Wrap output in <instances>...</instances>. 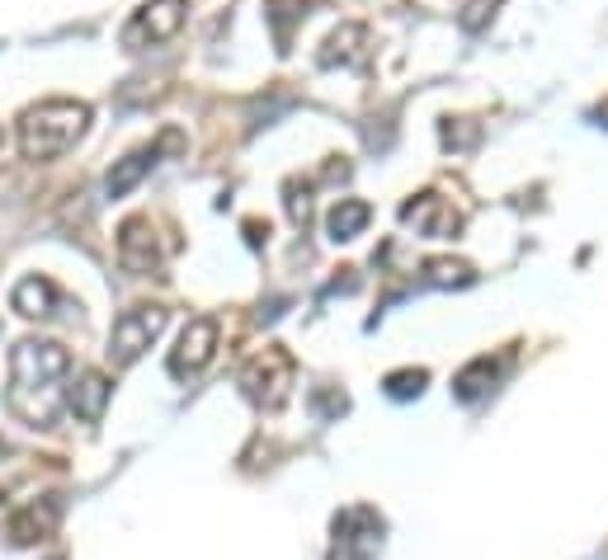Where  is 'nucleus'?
Segmentation results:
<instances>
[{"mask_svg": "<svg viewBox=\"0 0 608 560\" xmlns=\"http://www.w3.org/2000/svg\"><path fill=\"white\" fill-rule=\"evenodd\" d=\"M165 321H170L165 307H133V311H123L119 321H113V329H109V363L113 368H133L137 358L156 344V335L165 329Z\"/></svg>", "mask_w": 608, "mask_h": 560, "instance_id": "obj_4", "label": "nucleus"}, {"mask_svg": "<svg viewBox=\"0 0 608 560\" xmlns=\"http://www.w3.org/2000/svg\"><path fill=\"white\" fill-rule=\"evenodd\" d=\"M57 283L52 278H42V274H28L14 283V293H10V307L24 315V321H48V315H57Z\"/></svg>", "mask_w": 608, "mask_h": 560, "instance_id": "obj_13", "label": "nucleus"}, {"mask_svg": "<svg viewBox=\"0 0 608 560\" xmlns=\"http://www.w3.org/2000/svg\"><path fill=\"white\" fill-rule=\"evenodd\" d=\"M368 217H373V208H368L363 198H339V203L331 208V217H325V232H331L335 246H345V240H353L363 232Z\"/></svg>", "mask_w": 608, "mask_h": 560, "instance_id": "obj_14", "label": "nucleus"}, {"mask_svg": "<svg viewBox=\"0 0 608 560\" xmlns=\"http://www.w3.org/2000/svg\"><path fill=\"white\" fill-rule=\"evenodd\" d=\"M189 20V0H147L133 10L123 24V48H151V42H170Z\"/></svg>", "mask_w": 608, "mask_h": 560, "instance_id": "obj_5", "label": "nucleus"}, {"mask_svg": "<svg viewBox=\"0 0 608 560\" xmlns=\"http://www.w3.org/2000/svg\"><path fill=\"white\" fill-rule=\"evenodd\" d=\"M424 283H434V287H467V283H476V274H472V264H462V260H430V264H424Z\"/></svg>", "mask_w": 608, "mask_h": 560, "instance_id": "obj_17", "label": "nucleus"}, {"mask_svg": "<svg viewBox=\"0 0 608 560\" xmlns=\"http://www.w3.org/2000/svg\"><path fill=\"white\" fill-rule=\"evenodd\" d=\"M363 42H368V28L363 24H345L325 38V52H321V66H353L363 62Z\"/></svg>", "mask_w": 608, "mask_h": 560, "instance_id": "obj_15", "label": "nucleus"}, {"mask_svg": "<svg viewBox=\"0 0 608 560\" xmlns=\"http://www.w3.org/2000/svg\"><path fill=\"white\" fill-rule=\"evenodd\" d=\"M165 147H179V137H175V133H165L161 141H151V147H137V151H127L123 161H119V165H113L109 175H104V194H109V198H123V194H133L137 184H141V179H147L151 170H156V161H161V151H165Z\"/></svg>", "mask_w": 608, "mask_h": 560, "instance_id": "obj_9", "label": "nucleus"}, {"mask_svg": "<svg viewBox=\"0 0 608 560\" xmlns=\"http://www.w3.org/2000/svg\"><path fill=\"white\" fill-rule=\"evenodd\" d=\"M62 519V499H42V505H24L20 513H10L5 527H0V537L10 542V547H34L42 542Z\"/></svg>", "mask_w": 608, "mask_h": 560, "instance_id": "obj_11", "label": "nucleus"}, {"mask_svg": "<svg viewBox=\"0 0 608 560\" xmlns=\"http://www.w3.org/2000/svg\"><path fill=\"white\" fill-rule=\"evenodd\" d=\"M599 119H608V104H604V109H599Z\"/></svg>", "mask_w": 608, "mask_h": 560, "instance_id": "obj_19", "label": "nucleus"}, {"mask_svg": "<svg viewBox=\"0 0 608 560\" xmlns=\"http://www.w3.org/2000/svg\"><path fill=\"white\" fill-rule=\"evenodd\" d=\"M161 236H156L151 217H127L119 226V264L127 274H156L161 269Z\"/></svg>", "mask_w": 608, "mask_h": 560, "instance_id": "obj_8", "label": "nucleus"}, {"mask_svg": "<svg viewBox=\"0 0 608 560\" xmlns=\"http://www.w3.org/2000/svg\"><path fill=\"white\" fill-rule=\"evenodd\" d=\"M424 382H430V372H424V368H401V372H392L382 386H387L392 400H415L424 391Z\"/></svg>", "mask_w": 608, "mask_h": 560, "instance_id": "obj_18", "label": "nucleus"}, {"mask_svg": "<svg viewBox=\"0 0 608 560\" xmlns=\"http://www.w3.org/2000/svg\"><path fill=\"white\" fill-rule=\"evenodd\" d=\"M85 127H90L85 99H38L14 119V141L24 161H57L85 137Z\"/></svg>", "mask_w": 608, "mask_h": 560, "instance_id": "obj_2", "label": "nucleus"}, {"mask_svg": "<svg viewBox=\"0 0 608 560\" xmlns=\"http://www.w3.org/2000/svg\"><path fill=\"white\" fill-rule=\"evenodd\" d=\"M382 547V519L368 505H353L335 519V551L339 560H373Z\"/></svg>", "mask_w": 608, "mask_h": 560, "instance_id": "obj_7", "label": "nucleus"}, {"mask_svg": "<svg viewBox=\"0 0 608 560\" xmlns=\"http://www.w3.org/2000/svg\"><path fill=\"white\" fill-rule=\"evenodd\" d=\"M293 382H297V363H293L288 349H278V344L260 349L246 368H240V391H246L255 406H264V410H278L283 400H288Z\"/></svg>", "mask_w": 608, "mask_h": 560, "instance_id": "obj_3", "label": "nucleus"}, {"mask_svg": "<svg viewBox=\"0 0 608 560\" xmlns=\"http://www.w3.org/2000/svg\"><path fill=\"white\" fill-rule=\"evenodd\" d=\"M109 396H113V386H109V377L99 368L76 372V382L66 386V406H71V414H76L80 424H99V420H104Z\"/></svg>", "mask_w": 608, "mask_h": 560, "instance_id": "obj_12", "label": "nucleus"}, {"mask_svg": "<svg viewBox=\"0 0 608 560\" xmlns=\"http://www.w3.org/2000/svg\"><path fill=\"white\" fill-rule=\"evenodd\" d=\"M401 222L406 226H415L420 236H434V240H444V236H458V208L448 203V198H438V194H420V198H410V203L401 208Z\"/></svg>", "mask_w": 608, "mask_h": 560, "instance_id": "obj_10", "label": "nucleus"}, {"mask_svg": "<svg viewBox=\"0 0 608 560\" xmlns=\"http://www.w3.org/2000/svg\"><path fill=\"white\" fill-rule=\"evenodd\" d=\"M495 372H500V368H495L491 358H476V363H467V368L458 372V377H452V396H458V400L486 396V391H491V382H495Z\"/></svg>", "mask_w": 608, "mask_h": 560, "instance_id": "obj_16", "label": "nucleus"}, {"mask_svg": "<svg viewBox=\"0 0 608 560\" xmlns=\"http://www.w3.org/2000/svg\"><path fill=\"white\" fill-rule=\"evenodd\" d=\"M212 353H218V321L212 315H198V321H189L184 325V335H179V344L170 349V377H198L208 363H212Z\"/></svg>", "mask_w": 608, "mask_h": 560, "instance_id": "obj_6", "label": "nucleus"}, {"mask_svg": "<svg viewBox=\"0 0 608 560\" xmlns=\"http://www.w3.org/2000/svg\"><path fill=\"white\" fill-rule=\"evenodd\" d=\"M71 372V353L52 339H20L10 349V410L20 414L28 428H52L57 410H62V382Z\"/></svg>", "mask_w": 608, "mask_h": 560, "instance_id": "obj_1", "label": "nucleus"}]
</instances>
